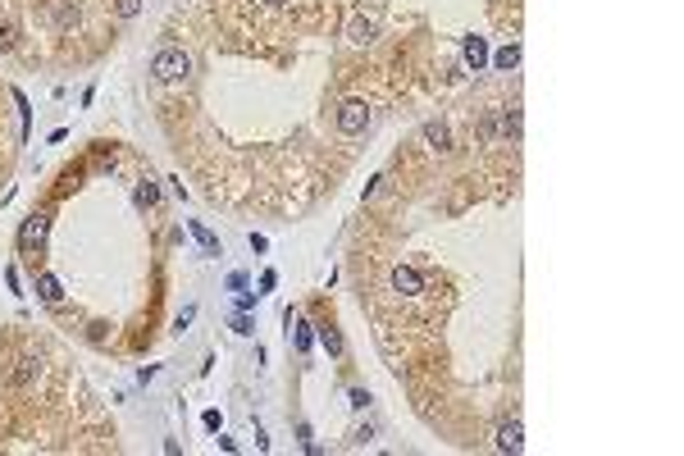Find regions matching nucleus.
Here are the masks:
<instances>
[{"mask_svg":"<svg viewBox=\"0 0 684 456\" xmlns=\"http://www.w3.org/2000/svg\"><path fill=\"white\" fill-rule=\"evenodd\" d=\"M151 73H155V82H183V78L192 73V60H187L178 46H169V51H160L151 60Z\"/></svg>","mask_w":684,"mask_h":456,"instance_id":"f257e3e1","label":"nucleus"},{"mask_svg":"<svg viewBox=\"0 0 684 456\" xmlns=\"http://www.w3.org/2000/svg\"><path fill=\"white\" fill-rule=\"evenodd\" d=\"M365 128H369L365 100H342V105H337V132H342V137H356V132H365Z\"/></svg>","mask_w":684,"mask_h":456,"instance_id":"f03ea898","label":"nucleus"},{"mask_svg":"<svg viewBox=\"0 0 684 456\" xmlns=\"http://www.w3.org/2000/svg\"><path fill=\"white\" fill-rule=\"evenodd\" d=\"M374 33H379V28H374V19H365V14L347 19V42L351 46H369V42H374Z\"/></svg>","mask_w":684,"mask_h":456,"instance_id":"7ed1b4c3","label":"nucleus"},{"mask_svg":"<svg viewBox=\"0 0 684 456\" xmlns=\"http://www.w3.org/2000/svg\"><path fill=\"white\" fill-rule=\"evenodd\" d=\"M392 288H397L402 297H415V292L424 288V279H420L415 270H406V265H397V270H392Z\"/></svg>","mask_w":684,"mask_h":456,"instance_id":"20e7f679","label":"nucleus"},{"mask_svg":"<svg viewBox=\"0 0 684 456\" xmlns=\"http://www.w3.org/2000/svg\"><path fill=\"white\" fill-rule=\"evenodd\" d=\"M498 447H502V452H520V447H525V429H520V420H507V424L498 429Z\"/></svg>","mask_w":684,"mask_h":456,"instance_id":"39448f33","label":"nucleus"},{"mask_svg":"<svg viewBox=\"0 0 684 456\" xmlns=\"http://www.w3.org/2000/svg\"><path fill=\"white\" fill-rule=\"evenodd\" d=\"M46 224H51L46 215H33V219H28V224H23V247H33V242L42 247V238H46Z\"/></svg>","mask_w":684,"mask_h":456,"instance_id":"423d86ee","label":"nucleus"},{"mask_svg":"<svg viewBox=\"0 0 684 456\" xmlns=\"http://www.w3.org/2000/svg\"><path fill=\"white\" fill-rule=\"evenodd\" d=\"M424 141H429L434 151H447V146H452V132H447V123H424Z\"/></svg>","mask_w":684,"mask_h":456,"instance_id":"0eeeda50","label":"nucleus"},{"mask_svg":"<svg viewBox=\"0 0 684 456\" xmlns=\"http://www.w3.org/2000/svg\"><path fill=\"white\" fill-rule=\"evenodd\" d=\"M466 64H475V69H484V60H489V46H484V37H466Z\"/></svg>","mask_w":684,"mask_h":456,"instance_id":"6e6552de","label":"nucleus"},{"mask_svg":"<svg viewBox=\"0 0 684 456\" xmlns=\"http://www.w3.org/2000/svg\"><path fill=\"white\" fill-rule=\"evenodd\" d=\"M187 233H192V238L201 242V247H206L210 256H219V238H215V233H210L206 224H196V219H187Z\"/></svg>","mask_w":684,"mask_h":456,"instance_id":"1a4fd4ad","label":"nucleus"},{"mask_svg":"<svg viewBox=\"0 0 684 456\" xmlns=\"http://www.w3.org/2000/svg\"><path fill=\"white\" fill-rule=\"evenodd\" d=\"M37 288H42V301H60V279H55V274H42V279H37Z\"/></svg>","mask_w":684,"mask_h":456,"instance_id":"9d476101","label":"nucleus"},{"mask_svg":"<svg viewBox=\"0 0 684 456\" xmlns=\"http://www.w3.org/2000/svg\"><path fill=\"white\" fill-rule=\"evenodd\" d=\"M493 64H498V69H516V64H520V46H502V51L493 55Z\"/></svg>","mask_w":684,"mask_h":456,"instance_id":"9b49d317","label":"nucleus"},{"mask_svg":"<svg viewBox=\"0 0 684 456\" xmlns=\"http://www.w3.org/2000/svg\"><path fill=\"white\" fill-rule=\"evenodd\" d=\"M155 201H160L155 183H151V178H141V183H137V206H155Z\"/></svg>","mask_w":684,"mask_h":456,"instance_id":"f8f14e48","label":"nucleus"},{"mask_svg":"<svg viewBox=\"0 0 684 456\" xmlns=\"http://www.w3.org/2000/svg\"><path fill=\"white\" fill-rule=\"evenodd\" d=\"M37 374V360H19V369H14V383H33Z\"/></svg>","mask_w":684,"mask_h":456,"instance_id":"ddd939ff","label":"nucleus"},{"mask_svg":"<svg viewBox=\"0 0 684 456\" xmlns=\"http://www.w3.org/2000/svg\"><path fill=\"white\" fill-rule=\"evenodd\" d=\"M297 351H310V324H306V319L297 324Z\"/></svg>","mask_w":684,"mask_h":456,"instance_id":"4468645a","label":"nucleus"},{"mask_svg":"<svg viewBox=\"0 0 684 456\" xmlns=\"http://www.w3.org/2000/svg\"><path fill=\"white\" fill-rule=\"evenodd\" d=\"M319 337H324V347H328V351H333V356H337V351H342V337H337V333H333V328H324V333H319Z\"/></svg>","mask_w":684,"mask_h":456,"instance_id":"2eb2a0df","label":"nucleus"},{"mask_svg":"<svg viewBox=\"0 0 684 456\" xmlns=\"http://www.w3.org/2000/svg\"><path fill=\"white\" fill-rule=\"evenodd\" d=\"M137 10H141V0H119V14H123V19H132Z\"/></svg>","mask_w":684,"mask_h":456,"instance_id":"dca6fc26","label":"nucleus"},{"mask_svg":"<svg viewBox=\"0 0 684 456\" xmlns=\"http://www.w3.org/2000/svg\"><path fill=\"white\" fill-rule=\"evenodd\" d=\"M265 5H283V0H265Z\"/></svg>","mask_w":684,"mask_h":456,"instance_id":"f3484780","label":"nucleus"}]
</instances>
